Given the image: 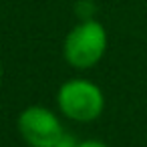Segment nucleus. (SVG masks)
<instances>
[{
    "instance_id": "nucleus-1",
    "label": "nucleus",
    "mask_w": 147,
    "mask_h": 147,
    "mask_svg": "<svg viewBox=\"0 0 147 147\" xmlns=\"http://www.w3.org/2000/svg\"><path fill=\"white\" fill-rule=\"evenodd\" d=\"M57 105L67 119L79 123H91L103 113L105 95L93 81L71 79L61 85L57 93Z\"/></svg>"
},
{
    "instance_id": "nucleus-5",
    "label": "nucleus",
    "mask_w": 147,
    "mask_h": 147,
    "mask_svg": "<svg viewBox=\"0 0 147 147\" xmlns=\"http://www.w3.org/2000/svg\"><path fill=\"white\" fill-rule=\"evenodd\" d=\"M77 147H107L103 141H97V139H85V141H79Z\"/></svg>"
},
{
    "instance_id": "nucleus-3",
    "label": "nucleus",
    "mask_w": 147,
    "mask_h": 147,
    "mask_svg": "<svg viewBox=\"0 0 147 147\" xmlns=\"http://www.w3.org/2000/svg\"><path fill=\"white\" fill-rule=\"evenodd\" d=\"M18 133L30 147H53L65 135L59 117L40 105H30L18 115Z\"/></svg>"
},
{
    "instance_id": "nucleus-2",
    "label": "nucleus",
    "mask_w": 147,
    "mask_h": 147,
    "mask_svg": "<svg viewBox=\"0 0 147 147\" xmlns=\"http://www.w3.org/2000/svg\"><path fill=\"white\" fill-rule=\"evenodd\" d=\"M107 51V30L97 20H85L77 24L65 38L63 55L75 69L95 67Z\"/></svg>"
},
{
    "instance_id": "nucleus-4",
    "label": "nucleus",
    "mask_w": 147,
    "mask_h": 147,
    "mask_svg": "<svg viewBox=\"0 0 147 147\" xmlns=\"http://www.w3.org/2000/svg\"><path fill=\"white\" fill-rule=\"evenodd\" d=\"M77 145H79V143L75 141V137H71V135H67V133H65V135H63V137H61L53 147H77Z\"/></svg>"
},
{
    "instance_id": "nucleus-6",
    "label": "nucleus",
    "mask_w": 147,
    "mask_h": 147,
    "mask_svg": "<svg viewBox=\"0 0 147 147\" xmlns=\"http://www.w3.org/2000/svg\"><path fill=\"white\" fill-rule=\"evenodd\" d=\"M0 77H2V65H0Z\"/></svg>"
}]
</instances>
